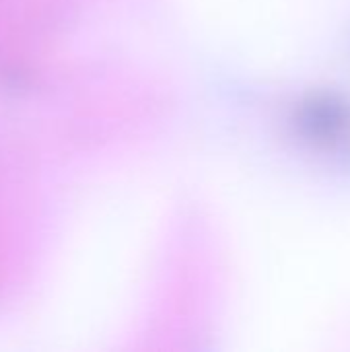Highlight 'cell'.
<instances>
[{"label": "cell", "mask_w": 350, "mask_h": 352, "mask_svg": "<svg viewBox=\"0 0 350 352\" xmlns=\"http://www.w3.org/2000/svg\"><path fill=\"white\" fill-rule=\"evenodd\" d=\"M307 136L326 151L350 148V105L338 99L320 97L303 116Z\"/></svg>", "instance_id": "6da1fadb"}]
</instances>
